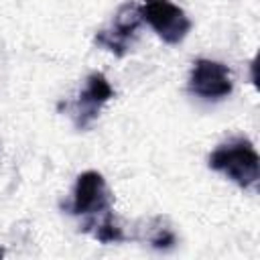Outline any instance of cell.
<instances>
[{
	"mask_svg": "<svg viewBox=\"0 0 260 260\" xmlns=\"http://www.w3.org/2000/svg\"><path fill=\"white\" fill-rule=\"evenodd\" d=\"M142 20L167 43L179 45L191 30V20L187 12L171 0H144L140 4Z\"/></svg>",
	"mask_w": 260,
	"mask_h": 260,
	"instance_id": "obj_5",
	"label": "cell"
},
{
	"mask_svg": "<svg viewBox=\"0 0 260 260\" xmlns=\"http://www.w3.org/2000/svg\"><path fill=\"white\" fill-rule=\"evenodd\" d=\"M146 242L156 248V250H169L177 244V236L173 232V228L162 223V217H154L148 223V234H146Z\"/></svg>",
	"mask_w": 260,
	"mask_h": 260,
	"instance_id": "obj_8",
	"label": "cell"
},
{
	"mask_svg": "<svg viewBox=\"0 0 260 260\" xmlns=\"http://www.w3.org/2000/svg\"><path fill=\"white\" fill-rule=\"evenodd\" d=\"M2 256H4V252H2V250H0V258H2Z\"/></svg>",
	"mask_w": 260,
	"mask_h": 260,
	"instance_id": "obj_9",
	"label": "cell"
},
{
	"mask_svg": "<svg viewBox=\"0 0 260 260\" xmlns=\"http://www.w3.org/2000/svg\"><path fill=\"white\" fill-rule=\"evenodd\" d=\"M142 22L144 20L140 12V4L134 0H128L118 8L110 26L95 32V43L104 47L106 51L114 53L116 57H122L130 51L134 39L138 37V28Z\"/></svg>",
	"mask_w": 260,
	"mask_h": 260,
	"instance_id": "obj_4",
	"label": "cell"
},
{
	"mask_svg": "<svg viewBox=\"0 0 260 260\" xmlns=\"http://www.w3.org/2000/svg\"><path fill=\"white\" fill-rule=\"evenodd\" d=\"M189 91L203 100H221L232 93L234 81L228 65L213 59H197L189 73Z\"/></svg>",
	"mask_w": 260,
	"mask_h": 260,
	"instance_id": "obj_6",
	"label": "cell"
},
{
	"mask_svg": "<svg viewBox=\"0 0 260 260\" xmlns=\"http://www.w3.org/2000/svg\"><path fill=\"white\" fill-rule=\"evenodd\" d=\"M207 165L209 169L223 173L242 189L254 187L260 179V156L246 136H236L219 144L209 154Z\"/></svg>",
	"mask_w": 260,
	"mask_h": 260,
	"instance_id": "obj_1",
	"label": "cell"
},
{
	"mask_svg": "<svg viewBox=\"0 0 260 260\" xmlns=\"http://www.w3.org/2000/svg\"><path fill=\"white\" fill-rule=\"evenodd\" d=\"M112 201L104 175L98 171H83L75 181L67 211L71 215H85L89 221L112 211Z\"/></svg>",
	"mask_w": 260,
	"mask_h": 260,
	"instance_id": "obj_2",
	"label": "cell"
},
{
	"mask_svg": "<svg viewBox=\"0 0 260 260\" xmlns=\"http://www.w3.org/2000/svg\"><path fill=\"white\" fill-rule=\"evenodd\" d=\"M83 232H89V234H91L98 242H102V244H116V242H124V240H126L122 228L116 225L112 211L104 213L102 217H95V219L85 221Z\"/></svg>",
	"mask_w": 260,
	"mask_h": 260,
	"instance_id": "obj_7",
	"label": "cell"
},
{
	"mask_svg": "<svg viewBox=\"0 0 260 260\" xmlns=\"http://www.w3.org/2000/svg\"><path fill=\"white\" fill-rule=\"evenodd\" d=\"M112 98H114V89L108 77L102 71H93L87 75L85 85L77 93V98L71 104H65V110H69V116L77 130H87L98 120L102 108Z\"/></svg>",
	"mask_w": 260,
	"mask_h": 260,
	"instance_id": "obj_3",
	"label": "cell"
}]
</instances>
